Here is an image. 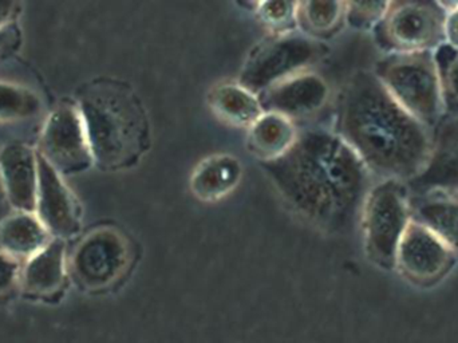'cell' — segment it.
Instances as JSON below:
<instances>
[{
    "instance_id": "obj_1",
    "label": "cell",
    "mask_w": 458,
    "mask_h": 343,
    "mask_svg": "<svg viewBox=\"0 0 458 343\" xmlns=\"http://www.w3.org/2000/svg\"><path fill=\"white\" fill-rule=\"evenodd\" d=\"M283 199L318 228L344 234L360 224L374 177L333 129L299 131L293 147L261 161Z\"/></svg>"
},
{
    "instance_id": "obj_2",
    "label": "cell",
    "mask_w": 458,
    "mask_h": 343,
    "mask_svg": "<svg viewBox=\"0 0 458 343\" xmlns=\"http://www.w3.org/2000/svg\"><path fill=\"white\" fill-rule=\"evenodd\" d=\"M333 131L377 181L409 183L424 171L432 152V131L405 112L369 70L347 83Z\"/></svg>"
},
{
    "instance_id": "obj_3",
    "label": "cell",
    "mask_w": 458,
    "mask_h": 343,
    "mask_svg": "<svg viewBox=\"0 0 458 343\" xmlns=\"http://www.w3.org/2000/svg\"><path fill=\"white\" fill-rule=\"evenodd\" d=\"M77 107L82 117L94 166L123 171L140 163L152 144L149 117L128 83L98 78L83 85Z\"/></svg>"
},
{
    "instance_id": "obj_4",
    "label": "cell",
    "mask_w": 458,
    "mask_h": 343,
    "mask_svg": "<svg viewBox=\"0 0 458 343\" xmlns=\"http://www.w3.org/2000/svg\"><path fill=\"white\" fill-rule=\"evenodd\" d=\"M371 72L390 97L430 131L445 117L435 51L385 54Z\"/></svg>"
},
{
    "instance_id": "obj_5",
    "label": "cell",
    "mask_w": 458,
    "mask_h": 343,
    "mask_svg": "<svg viewBox=\"0 0 458 343\" xmlns=\"http://www.w3.org/2000/svg\"><path fill=\"white\" fill-rule=\"evenodd\" d=\"M411 197L405 181L378 180L363 202L358 226L366 256L379 269L394 270L398 245L413 220Z\"/></svg>"
},
{
    "instance_id": "obj_6",
    "label": "cell",
    "mask_w": 458,
    "mask_h": 343,
    "mask_svg": "<svg viewBox=\"0 0 458 343\" xmlns=\"http://www.w3.org/2000/svg\"><path fill=\"white\" fill-rule=\"evenodd\" d=\"M325 54L322 42L303 32L274 35L250 54L240 72L239 83L260 96L282 81L306 72Z\"/></svg>"
},
{
    "instance_id": "obj_7",
    "label": "cell",
    "mask_w": 458,
    "mask_h": 343,
    "mask_svg": "<svg viewBox=\"0 0 458 343\" xmlns=\"http://www.w3.org/2000/svg\"><path fill=\"white\" fill-rule=\"evenodd\" d=\"M445 3L389 2L386 13L373 30L377 45L385 54L436 51L445 45Z\"/></svg>"
},
{
    "instance_id": "obj_8",
    "label": "cell",
    "mask_w": 458,
    "mask_h": 343,
    "mask_svg": "<svg viewBox=\"0 0 458 343\" xmlns=\"http://www.w3.org/2000/svg\"><path fill=\"white\" fill-rule=\"evenodd\" d=\"M131 262L128 239L117 229L101 227L78 242L67 266L69 277L81 290L101 293L123 279Z\"/></svg>"
},
{
    "instance_id": "obj_9",
    "label": "cell",
    "mask_w": 458,
    "mask_h": 343,
    "mask_svg": "<svg viewBox=\"0 0 458 343\" xmlns=\"http://www.w3.org/2000/svg\"><path fill=\"white\" fill-rule=\"evenodd\" d=\"M38 153L62 176L78 175L93 166L90 144L77 105H59L46 118Z\"/></svg>"
},
{
    "instance_id": "obj_10",
    "label": "cell",
    "mask_w": 458,
    "mask_h": 343,
    "mask_svg": "<svg viewBox=\"0 0 458 343\" xmlns=\"http://www.w3.org/2000/svg\"><path fill=\"white\" fill-rule=\"evenodd\" d=\"M454 251L425 224L411 220L395 253L394 270L417 287L440 283L456 264Z\"/></svg>"
},
{
    "instance_id": "obj_11",
    "label": "cell",
    "mask_w": 458,
    "mask_h": 343,
    "mask_svg": "<svg viewBox=\"0 0 458 343\" xmlns=\"http://www.w3.org/2000/svg\"><path fill=\"white\" fill-rule=\"evenodd\" d=\"M37 207L35 215L53 239L66 240L81 231V208L72 192L55 171L38 153Z\"/></svg>"
},
{
    "instance_id": "obj_12",
    "label": "cell",
    "mask_w": 458,
    "mask_h": 343,
    "mask_svg": "<svg viewBox=\"0 0 458 343\" xmlns=\"http://www.w3.org/2000/svg\"><path fill=\"white\" fill-rule=\"evenodd\" d=\"M411 196H458V116H445L432 131V152L424 171L408 183Z\"/></svg>"
},
{
    "instance_id": "obj_13",
    "label": "cell",
    "mask_w": 458,
    "mask_h": 343,
    "mask_svg": "<svg viewBox=\"0 0 458 343\" xmlns=\"http://www.w3.org/2000/svg\"><path fill=\"white\" fill-rule=\"evenodd\" d=\"M330 96L327 82L314 73H299L259 96L264 112L290 120L303 118L322 109Z\"/></svg>"
},
{
    "instance_id": "obj_14",
    "label": "cell",
    "mask_w": 458,
    "mask_h": 343,
    "mask_svg": "<svg viewBox=\"0 0 458 343\" xmlns=\"http://www.w3.org/2000/svg\"><path fill=\"white\" fill-rule=\"evenodd\" d=\"M64 240L53 239L43 250L21 263L19 291L32 299H55L69 279Z\"/></svg>"
},
{
    "instance_id": "obj_15",
    "label": "cell",
    "mask_w": 458,
    "mask_h": 343,
    "mask_svg": "<svg viewBox=\"0 0 458 343\" xmlns=\"http://www.w3.org/2000/svg\"><path fill=\"white\" fill-rule=\"evenodd\" d=\"M38 153L24 144H7L0 150V183L15 212H34L37 207Z\"/></svg>"
},
{
    "instance_id": "obj_16",
    "label": "cell",
    "mask_w": 458,
    "mask_h": 343,
    "mask_svg": "<svg viewBox=\"0 0 458 343\" xmlns=\"http://www.w3.org/2000/svg\"><path fill=\"white\" fill-rule=\"evenodd\" d=\"M242 176V164L234 156L227 153L209 156L193 171L191 191L201 202H219L237 188Z\"/></svg>"
},
{
    "instance_id": "obj_17",
    "label": "cell",
    "mask_w": 458,
    "mask_h": 343,
    "mask_svg": "<svg viewBox=\"0 0 458 343\" xmlns=\"http://www.w3.org/2000/svg\"><path fill=\"white\" fill-rule=\"evenodd\" d=\"M51 240L53 236L34 212H15L0 223V250L21 263Z\"/></svg>"
},
{
    "instance_id": "obj_18",
    "label": "cell",
    "mask_w": 458,
    "mask_h": 343,
    "mask_svg": "<svg viewBox=\"0 0 458 343\" xmlns=\"http://www.w3.org/2000/svg\"><path fill=\"white\" fill-rule=\"evenodd\" d=\"M413 219L432 229L458 258V196L427 194L411 197Z\"/></svg>"
},
{
    "instance_id": "obj_19",
    "label": "cell",
    "mask_w": 458,
    "mask_h": 343,
    "mask_svg": "<svg viewBox=\"0 0 458 343\" xmlns=\"http://www.w3.org/2000/svg\"><path fill=\"white\" fill-rule=\"evenodd\" d=\"M299 131L290 118L277 113L264 112L248 128L250 152L261 161L275 160L284 155L298 137Z\"/></svg>"
},
{
    "instance_id": "obj_20",
    "label": "cell",
    "mask_w": 458,
    "mask_h": 343,
    "mask_svg": "<svg viewBox=\"0 0 458 343\" xmlns=\"http://www.w3.org/2000/svg\"><path fill=\"white\" fill-rule=\"evenodd\" d=\"M209 107L229 125L250 128L263 116L260 99L239 82L222 83L212 89Z\"/></svg>"
},
{
    "instance_id": "obj_21",
    "label": "cell",
    "mask_w": 458,
    "mask_h": 343,
    "mask_svg": "<svg viewBox=\"0 0 458 343\" xmlns=\"http://www.w3.org/2000/svg\"><path fill=\"white\" fill-rule=\"evenodd\" d=\"M344 2L298 3L296 21L303 34L319 40L333 34L344 21Z\"/></svg>"
},
{
    "instance_id": "obj_22",
    "label": "cell",
    "mask_w": 458,
    "mask_h": 343,
    "mask_svg": "<svg viewBox=\"0 0 458 343\" xmlns=\"http://www.w3.org/2000/svg\"><path fill=\"white\" fill-rule=\"evenodd\" d=\"M40 110L42 99L31 89L0 81V124L31 120Z\"/></svg>"
},
{
    "instance_id": "obj_23",
    "label": "cell",
    "mask_w": 458,
    "mask_h": 343,
    "mask_svg": "<svg viewBox=\"0 0 458 343\" xmlns=\"http://www.w3.org/2000/svg\"><path fill=\"white\" fill-rule=\"evenodd\" d=\"M445 116H458V51L443 45L435 51Z\"/></svg>"
},
{
    "instance_id": "obj_24",
    "label": "cell",
    "mask_w": 458,
    "mask_h": 343,
    "mask_svg": "<svg viewBox=\"0 0 458 343\" xmlns=\"http://www.w3.org/2000/svg\"><path fill=\"white\" fill-rule=\"evenodd\" d=\"M296 11L298 3L293 2H261L256 7V13L260 15L261 21L277 34L293 31L298 26Z\"/></svg>"
},
{
    "instance_id": "obj_25",
    "label": "cell",
    "mask_w": 458,
    "mask_h": 343,
    "mask_svg": "<svg viewBox=\"0 0 458 343\" xmlns=\"http://www.w3.org/2000/svg\"><path fill=\"white\" fill-rule=\"evenodd\" d=\"M389 2H349L344 5V21L355 30H374L386 13Z\"/></svg>"
},
{
    "instance_id": "obj_26",
    "label": "cell",
    "mask_w": 458,
    "mask_h": 343,
    "mask_svg": "<svg viewBox=\"0 0 458 343\" xmlns=\"http://www.w3.org/2000/svg\"><path fill=\"white\" fill-rule=\"evenodd\" d=\"M21 262L0 250V301L19 290Z\"/></svg>"
},
{
    "instance_id": "obj_27",
    "label": "cell",
    "mask_w": 458,
    "mask_h": 343,
    "mask_svg": "<svg viewBox=\"0 0 458 343\" xmlns=\"http://www.w3.org/2000/svg\"><path fill=\"white\" fill-rule=\"evenodd\" d=\"M21 45V30L18 23L0 29V61L15 54Z\"/></svg>"
},
{
    "instance_id": "obj_28",
    "label": "cell",
    "mask_w": 458,
    "mask_h": 343,
    "mask_svg": "<svg viewBox=\"0 0 458 343\" xmlns=\"http://www.w3.org/2000/svg\"><path fill=\"white\" fill-rule=\"evenodd\" d=\"M446 5L445 24H444V39L445 45L458 51V3Z\"/></svg>"
},
{
    "instance_id": "obj_29",
    "label": "cell",
    "mask_w": 458,
    "mask_h": 343,
    "mask_svg": "<svg viewBox=\"0 0 458 343\" xmlns=\"http://www.w3.org/2000/svg\"><path fill=\"white\" fill-rule=\"evenodd\" d=\"M21 11V3L2 2L0 0V29L16 23V18Z\"/></svg>"
}]
</instances>
